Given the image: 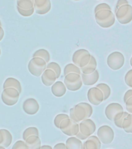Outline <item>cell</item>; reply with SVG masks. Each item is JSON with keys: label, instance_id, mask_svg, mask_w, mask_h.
<instances>
[{"label": "cell", "instance_id": "1", "mask_svg": "<svg viewBox=\"0 0 132 149\" xmlns=\"http://www.w3.org/2000/svg\"><path fill=\"white\" fill-rule=\"evenodd\" d=\"M93 114V107L87 102H80L69 109V118L76 123L89 119Z\"/></svg>", "mask_w": 132, "mask_h": 149}, {"label": "cell", "instance_id": "2", "mask_svg": "<svg viewBox=\"0 0 132 149\" xmlns=\"http://www.w3.org/2000/svg\"><path fill=\"white\" fill-rule=\"evenodd\" d=\"M95 20L102 28H109L114 25L115 15L109 9H101L95 13Z\"/></svg>", "mask_w": 132, "mask_h": 149}, {"label": "cell", "instance_id": "3", "mask_svg": "<svg viewBox=\"0 0 132 149\" xmlns=\"http://www.w3.org/2000/svg\"><path fill=\"white\" fill-rule=\"evenodd\" d=\"M96 124L91 119H86L79 123V133L75 136L80 140H87L95 132Z\"/></svg>", "mask_w": 132, "mask_h": 149}, {"label": "cell", "instance_id": "4", "mask_svg": "<svg viewBox=\"0 0 132 149\" xmlns=\"http://www.w3.org/2000/svg\"><path fill=\"white\" fill-rule=\"evenodd\" d=\"M114 15L118 22L122 25L131 23L132 21V6L130 4L123 5L114 11Z\"/></svg>", "mask_w": 132, "mask_h": 149}, {"label": "cell", "instance_id": "5", "mask_svg": "<svg viewBox=\"0 0 132 149\" xmlns=\"http://www.w3.org/2000/svg\"><path fill=\"white\" fill-rule=\"evenodd\" d=\"M63 83L68 90L73 92L79 90L83 86L81 74L77 73H69L65 75Z\"/></svg>", "mask_w": 132, "mask_h": 149}, {"label": "cell", "instance_id": "6", "mask_svg": "<svg viewBox=\"0 0 132 149\" xmlns=\"http://www.w3.org/2000/svg\"><path fill=\"white\" fill-rule=\"evenodd\" d=\"M28 69L33 76L39 77L46 69V62L42 58H32L28 64Z\"/></svg>", "mask_w": 132, "mask_h": 149}, {"label": "cell", "instance_id": "7", "mask_svg": "<svg viewBox=\"0 0 132 149\" xmlns=\"http://www.w3.org/2000/svg\"><path fill=\"white\" fill-rule=\"evenodd\" d=\"M124 56L119 51H114L110 54L107 58V64L113 71L120 69L124 65Z\"/></svg>", "mask_w": 132, "mask_h": 149}, {"label": "cell", "instance_id": "8", "mask_svg": "<svg viewBox=\"0 0 132 149\" xmlns=\"http://www.w3.org/2000/svg\"><path fill=\"white\" fill-rule=\"evenodd\" d=\"M20 93L13 88H6L3 89L1 94V99L6 106H14L17 103Z\"/></svg>", "mask_w": 132, "mask_h": 149}, {"label": "cell", "instance_id": "9", "mask_svg": "<svg viewBox=\"0 0 132 149\" xmlns=\"http://www.w3.org/2000/svg\"><path fill=\"white\" fill-rule=\"evenodd\" d=\"M17 10L21 16L29 17L34 13V0H17Z\"/></svg>", "mask_w": 132, "mask_h": 149}, {"label": "cell", "instance_id": "10", "mask_svg": "<svg viewBox=\"0 0 132 149\" xmlns=\"http://www.w3.org/2000/svg\"><path fill=\"white\" fill-rule=\"evenodd\" d=\"M97 137L99 138L101 144H111L114 138L113 130L108 125L101 126L97 130Z\"/></svg>", "mask_w": 132, "mask_h": 149}, {"label": "cell", "instance_id": "11", "mask_svg": "<svg viewBox=\"0 0 132 149\" xmlns=\"http://www.w3.org/2000/svg\"><path fill=\"white\" fill-rule=\"evenodd\" d=\"M87 100L90 104L99 106L104 100V93L97 87H92L87 92Z\"/></svg>", "mask_w": 132, "mask_h": 149}, {"label": "cell", "instance_id": "12", "mask_svg": "<svg viewBox=\"0 0 132 149\" xmlns=\"http://www.w3.org/2000/svg\"><path fill=\"white\" fill-rule=\"evenodd\" d=\"M23 111L29 115H34L37 113L39 109V105L36 100L33 98H29L23 103Z\"/></svg>", "mask_w": 132, "mask_h": 149}, {"label": "cell", "instance_id": "13", "mask_svg": "<svg viewBox=\"0 0 132 149\" xmlns=\"http://www.w3.org/2000/svg\"><path fill=\"white\" fill-rule=\"evenodd\" d=\"M35 12L39 15H45L50 11V0H34Z\"/></svg>", "mask_w": 132, "mask_h": 149}, {"label": "cell", "instance_id": "14", "mask_svg": "<svg viewBox=\"0 0 132 149\" xmlns=\"http://www.w3.org/2000/svg\"><path fill=\"white\" fill-rule=\"evenodd\" d=\"M123 111H124V108L120 103L112 102V103H110V104L107 106L104 113H105V116L109 120L113 121V117L115 116L116 114Z\"/></svg>", "mask_w": 132, "mask_h": 149}, {"label": "cell", "instance_id": "15", "mask_svg": "<svg viewBox=\"0 0 132 149\" xmlns=\"http://www.w3.org/2000/svg\"><path fill=\"white\" fill-rule=\"evenodd\" d=\"M57 79L56 74L53 71L50 69H46L41 75L42 82L46 87H50L56 82Z\"/></svg>", "mask_w": 132, "mask_h": 149}, {"label": "cell", "instance_id": "16", "mask_svg": "<svg viewBox=\"0 0 132 149\" xmlns=\"http://www.w3.org/2000/svg\"><path fill=\"white\" fill-rule=\"evenodd\" d=\"M99 72L97 70H95L94 72L91 73V74H83L81 73V79L83 81V85L88 86H94L96 82L98 81L99 80Z\"/></svg>", "mask_w": 132, "mask_h": 149}, {"label": "cell", "instance_id": "17", "mask_svg": "<svg viewBox=\"0 0 132 149\" xmlns=\"http://www.w3.org/2000/svg\"><path fill=\"white\" fill-rule=\"evenodd\" d=\"M101 142L97 136L91 135L88 137L87 141L83 143V149H100Z\"/></svg>", "mask_w": 132, "mask_h": 149}, {"label": "cell", "instance_id": "18", "mask_svg": "<svg viewBox=\"0 0 132 149\" xmlns=\"http://www.w3.org/2000/svg\"><path fill=\"white\" fill-rule=\"evenodd\" d=\"M51 92L56 97H62L67 93V87L61 81H56L51 86Z\"/></svg>", "mask_w": 132, "mask_h": 149}, {"label": "cell", "instance_id": "19", "mask_svg": "<svg viewBox=\"0 0 132 149\" xmlns=\"http://www.w3.org/2000/svg\"><path fill=\"white\" fill-rule=\"evenodd\" d=\"M24 141L25 142L29 149H40L41 148V140L39 136L36 135L30 136Z\"/></svg>", "mask_w": 132, "mask_h": 149}, {"label": "cell", "instance_id": "20", "mask_svg": "<svg viewBox=\"0 0 132 149\" xmlns=\"http://www.w3.org/2000/svg\"><path fill=\"white\" fill-rule=\"evenodd\" d=\"M67 149H83V143L76 137H69L66 141Z\"/></svg>", "mask_w": 132, "mask_h": 149}, {"label": "cell", "instance_id": "21", "mask_svg": "<svg viewBox=\"0 0 132 149\" xmlns=\"http://www.w3.org/2000/svg\"><path fill=\"white\" fill-rule=\"evenodd\" d=\"M6 88H16L19 93H21L22 92V86H21L20 82L14 78H7L6 79V81L3 83V89Z\"/></svg>", "mask_w": 132, "mask_h": 149}, {"label": "cell", "instance_id": "22", "mask_svg": "<svg viewBox=\"0 0 132 149\" xmlns=\"http://www.w3.org/2000/svg\"><path fill=\"white\" fill-rule=\"evenodd\" d=\"M62 132L69 137L76 136L79 133V123H76L75 121L72 120V122L69 123V125L66 129L62 130Z\"/></svg>", "mask_w": 132, "mask_h": 149}, {"label": "cell", "instance_id": "23", "mask_svg": "<svg viewBox=\"0 0 132 149\" xmlns=\"http://www.w3.org/2000/svg\"><path fill=\"white\" fill-rule=\"evenodd\" d=\"M97 62L96 58L94 56L91 55V58H90V62L88 63L87 65H86L85 67L80 68L81 73L83 74H91L93 72H94L95 70H97Z\"/></svg>", "mask_w": 132, "mask_h": 149}, {"label": "cell", "instance_id": "24", "mask_svg": "<svg viewBox=\"0 0 132 149\" xmlns=\"http://www.w3.org/2000/svg\"><path fill=\"white\" fill-rule=\"evenodd\" d=\"M32 58H42L46 63H49L50 60V54L46 49H39L36 51H35L34 54H32Z\"/></svg>", "mask_w": 132, "mask_h": 149}, {"label": "cell", "instance_id": "25", "mask_svg": "<svg viewBox=\"0 0 132 149\" xmlns=\"http://www.w3.org/2000/svg\"><path fill=\"white\" fill-rule=\"evenodd\" d=\"M88 53H90V52L86 49H79V50L75 51L74 54H73V57H72V61H73L74 65L78 66L79 62H80L81 58H83V56H84Z\"/></svg>", "mask_w": 132, "mask_h": 149}, {"label": "cell", "instance_id": "26", "mask_svg": "<svg viewBox=\"0 0 132 149\" xmlns=\"http://www.w3.org/2000/svg\"><path fill=\"white\" fill-rule=\"evenodd\" d=\"M128 112H120V113H118L115 115V116L113 117V122H114V124H115L116 127L122 129V123L123 121L124 120V118L128 115Z\"/></svg>", "mask_w": 132, "mask_h": 149}, {"label": "cell", "instance_id": "27", "mask_svg": "<svg viewBox=\"0 0 132 149\" xmlns=\"http://www.w3.org/2000/svg\"><path fill=\"white\" fill-rule=\"evenodd\" d=\"M122 129L126 133L132 134V114L128 113L122 123Z\"/></svg>", "mask_w": 132, "mask_h": 149}, {"label": "cell", "instance_id": "28", "mask_svg": "<svg viewBox=\"0 0 132 149\" xmlns=\"http://www.w3.org/2000/svg\"><path fill=\"white\" fill-rule=\"evenodd\" d=\"M2 133H3V141L0 146L4 147L6 148L10 146V144L12 142V136L11 133L6 129H2Z\"/></svg>", "mask_w": 132, "mask_h": 149}, {"label": "cell", "instance_id": "29", "mask_svg": "<svg viewBox=\"0 0 132 149\" xmlns=\"http://www.w3.org/2000/svg\"><path fill=\"white\" fill-rule=\"evenodd\" d=\"M69 73H77L79 74H81L80 68L74 64H68L65 66L64 70H63V74H64L65 76Z\"/></svg>", "mask_w": 132, "mask_h": 149}, {"label": "cell", "instance_id": "30", "mask_svg": "<svg viewBox=\"0 0 132 149\" xmlns=\"http://www.w3.org/2000/svg\"><path fill=\"white\" fill-rule=\"evenodd\" d=\"M96 87H97L98 88H100V90L102 91V93H104V100H107L110 95H111V89L110 88V86L106 83H100L98 85L96 86Z\"/></svg>", "mask_w": 132, "mask_h": 149}, {"label": "cell", "instance_id": "31", "mask_svg": "<svg viewBox=\"0 0 132 149\" xmlns=\"http://www.w3.org/2000/svg\"><path fill=\"white\" fill-rule=\"evenodd\" d=\"M32 135H36V136H39V130L37 129L36 127H31L26 128L24 131H23V138L24 141L27 139L28 137H30V136H32Z\"/></svg>", "mask_w": 132, "mask_h": 149}, {"label": "cell", "instance_id": "32", "mask_svg": "<svg viewBox=\"0 0 132 149\" xmlns=\"http://www.w3.org/2000/svg\"><path fill=\"white\" fill-rule=\"evenodd\" d=\"M46 69H50L55 72L56 74V78H60L61 74V68L56 62H49L46 65Z\"/></svg>", "mask_w": 132, "mask_h": 149}, {"label": "cell", "instance_id": "33", "mask_svg": "<svg viewBox=\"0 0 132 149\" xmlns=\"http://www.w3.org/2000/svg\"><path fill=\"white\" fill-rule=\"evenodd\" d=\"M69 116L67 115V114L65 113H61V114H58L56 116V117L54 118V125L56 128L60 127V123L62 122L64 119L69 118Z\"/></svg>", "mask_w": 132, "mask_h": 149}, {"label": "cell", "instance_id": "34", "mask_svg": "<svg viewBox=\"0 0 132 149\" xmlns=\"http://www.w3.org/2000/svg\"><path fill=\"white\" fill-rule=\"evenodd\" d=\"M90 58H91V54H90V53L87 54H85L84 56H83V58H81L80 61V62H79L78 67L80 68H82L85 67L86 65L90 62Z\"/></svg>", "mask_w": 132, "mask_h": 149}, {"label": "cell", "instance_id": "35", "mask_svg": "<svg viewBox=\"0 0 132 149\" xmlns=\"http://www.w3.org/2000/svg\"><path fill=\"white\" fill-rule=\"evenodd\" d=\"M124 81L125 84L127 86H129L132 88V69L129 70L128 72L126 73L124 76Z\"/></svg>", "mask_w": 132, "mask_h": 149}, {"label": "cell", "instance_id": "36", "mask_svg": "<svg viewBox=\"0 0 132 149\" xmlns=\"http://www.w3.org/2000/svg\"><path fill=\"white\" fill-rule=\"evenodd\" d=\"M12 149H29L24 141H18L13 144Z\"/></svg>", "mask_w": 132, "mask_h": 149}, {"label": "cell", "instance_id": "37", "mask_svg": "<svg viewBox=\"0 0 132 149\" xmlns=\"http://www.w3.org/2000/svg\"><path fill=\"white\" fill-rule=\"evenodd\" d=\"M101 9H109V10H111V7L108 4H107V3H100V4H98L97 6L95 7L94 13H97V11H99V10H101Z\"/></svg>", "mask_w": 132, "mask_h": 149}, {"label": "cell", "instance_id": "38", "mask_svg": "<svg viewBox=\"0 0 132 149\" xmlns=\"http://www.w3.org/2000/svg\"><path fill=\"white\" fill-rule=\"evenodd\" d=\"M125 106H126L127 112L132 114V96L130 97L129 99H127V101L125 102Z\"/></svg>", "mask_w": 132, "mask_h": 149}, {"label": "cell", "instance_id": "39", "mask_svg": "<svg viewBox=\"0 0 132 149\" xmlns=\"http://www.w3.org/2000/svg\"><path fill=\"white\" fill-rule=\"evenodd\" d=\"M125 4H129L127 0H118V2H117V5H116V7H115V9H114V11H116V10H117V9L119 8V7H120L121 6H123V5H125Z\"/></svg>", "mask_w": 132, "mask_h": 149}, {"label": "cell", "instance_id": "40", "mask_svg": "<svg viewBox=\"0 0 132 149\" xmlns=\"http://www.w3.org/2000/svg\"><path fill=\"white\" fill-rule=\"evenodd\" d=\"M132 96V89H129L125 93L124 95V102H126L127 99H129L130 97Z\"/></svg>", "mask_w": 132, "mask_h": 149}, {"label": "cell", "instance_id": "41", "mask_svg": "<svg viewBox=\"0 0 132 149\" xmlns=\"http://www.w3.org/2000/svg\"><path fill=\"white\" fill-rule=\"evenodd\" d=\"M53 149H67L66 144L64 143H58L53 147Z\"/></svg>", "mask_w": 132, "mask_h": 149}, {"label": "cell", "instance_id": "42", "mask_svg": "<svg viewBox=\"0 0 132 149\" xmlns=\"http://www.w3.org/2000/svg\"><path fill=\"white\" fill-rule=\"evenodd\" d=\"M4 37V30L2 29V26H0V41L3 39Z\"/></svg>", "mask_w": 132, "mask_h": 149}, {"label": "cell", "instance_id": "43", "mask_svg": "<svg viewBox=\"0 0 132 149\" xmlns=\"http://www.w3.org/2000/svg\"><path fill=\"white\" fill-rule=\"evenodd\" d=\"M2 141H3V133L2 129H0V145L2 144Z\"/></svg>", "mask_w": 132, "mask_h": 149}, {"label": "cell", "instance_id": "44", "mask_svg": "<svg viewBox=\"0 0 132 149\" xmlns=\"http://www.w3.org/2000/svg\"><path fill=\"white\" fill-rule=\"evenodd\" d=\"M40 149H53V148L50 145H43V146H41Z\"/></svg>", "mask_w": 132, "mask_h": 149}, {"label": "cell", "instance_id": "45", "mask_svg": "<svg viewBox=\"0 0 132 149\" xmlns=\"http://www.w3.org/2000/svg\"><path fill=\"white\" fill-rule=\"evenodd\" d=\"M130 64H131V66L132 67V57L131 58V60H130Z\"/></svg>", "mask_w": 132, "mask_h": 149}, {"label": "cell", "instance_id": "46", "mask_svg": "<svg viewBox=\"0 0 132 149\" xmlns=\"http://www.w3.org/2000/svg\"><path fill=\"white\" fill-rule=\"evenodd\" d=\"M0 149H6V148H4V147L2 146H0Z\"/></svg>", "mask_w": 132, "mask_h": 149}, {"label": "cell", "instance_id": "47", "mask_svg": "<svg viewBox=\"0 0 132 149\" xmlns=\"http://www.w3.org/2000/svg\"><path fill=\"white\" fill-rule=\"evenodd\" d=\"M0 26H2V23H1V21H0Z\"/></svg>", "mask_w": 132, "mask_h": 149}, {"label": "cell", "instance_id": "48", "mask_svg": "<svg viewBox=\"0 0 132 149\" xmlns=\"http://www.w3.org/2000/svg\"><path fill=\"white\" fill-rule=\"evenodd\" d=\"M0 56H1V49H0Z\"/></svg>", "mask_w": 132, "mask_h": 149}, {"label": "cell", "instance_id": "49", "mask_svg": "<svg viewBox=\"0 0 132 149\" xmlns=\"http://www.w3.org/2000/svg\"><path fill=\"white\" fill-rule=\"evenodd\" d=\"M74 1H80V0H74Z\"/></svg>", "mask_w": 132, "mask_h": 149}]
</instances>
